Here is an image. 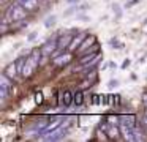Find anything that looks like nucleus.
Segmentation results:
<instances>
[{
	"instance_id": "obj_1",
	"label": "nucleus",
	"mask_w": 147,
	"mask_h": 142,
	"mask_svg": "<svg viewBox=\"0 0 147 142\" xmlns=\"http://www.w3.org/2000/svg\"><path fill=\"white\" fill-rule=\"evenodd\" d=\"M38 63H40V50L35 49V50H32V54H30V55L26 59L21 74H22L24 77H29V76H32L33 71L36 69V66H38Z\"/></svg>"
},
{
	"instance_id": "obj_2",
	"label": "nucleus",
	"mask_w": 147,
	"mask_h": 142,
	"mask_svg": "<svg viewBox=\"0 0 147 142\" xmlns=\"http://www.w3.org/2000/svg\"><path fill=\"white\" fill-rule=\"evenodd\" d=\"M26 13H27V9L24 8L22 5H14V6H11V9L8 11V17H10V21L18 22V21L26 17Z\"/></svg>"
},
{
	"instance_id": "obj_3",
	"label": "nucleus",
	"mask_w": 147,
	"mask_h": 142,
	"mask_svg": "<svg viewBox=\"0 0 147 142\" xmlns=\"http://www.w3.org/2000/svg\"><path fill=\"white\" fill-rule=\"evenodd\" d=\"M62 120H63V117L62 115H59V117H55L54 120H52L51 123H49L48 126H46L45 129H43V134H48V133H52L54 129H57L59 126H60V123H62Z\"/></svg>"
},
{
	"instance_id": "obj_4",
	"label": "nucleus",
	"mask_w": 147,
	"mask_h": 142,
	"mask_svg": "<svg viewBox=\"0 0 147 142\" xmlns=\"http://www.w3.org/2000/svg\"><path fill=\"white\" fill-rule=\"evenodd\" d=\"M120 131H122V134H123L125 139H128V141H134V136H133L134 131H131L130 125L127 126V123H123V125L120 126Z\"/></svg>"
},
{
	"instance_id": "obj_5",
	"label": "nucleus",
	"mask_w": 147,
	"mask_h": 142,
	"mask_svg": "<svg viewBox=\"0 0 147 142\" xmlns=\"http://www.w3.org/2000/svg\"><path fill=\"white\" fill-rule=\"evenodd\" d=\"M22 6L27 11H33L38 8V0H22Z\"/></svg>"
},
{
	"instance_id": "obj_6",
	"label": "nucleus",
	"mask_w": 147,
	"mask_h": 142,
	"mask_svg": "<svg viewBox=\"0 0 147 142\" xmlns=\"http://www.w3.org/2000/svg\"><path fill=\"white\" fill-rule=\"evenodd\" d=\"M74 101V96H73V93H71L70 90H65L63 92V95H62V103L65 104V106H70L71 103Z\"/></svg>"
},
{
	"instance_id": "obj_7",
	"label": "nucleus",
	"mask_w": 147,
	"mask_h": 142,
	"mask_svg": "<svg viewBox=\"0 0 147 142\" xmlns=\"http://www.w3.org/2000/svg\"><path fill=\"white\" fill-rule=\"evenodd\" d=\"M70 60H71V55L70 54H65V55H60L59 59H54V63L57 66H63V65H67Z\"/></svg>"
},
{
	"instance_id": "obj_8",
	"label": "nucleus",
	"mask_w": 147,
	"mask_h": 142,
	"mask_svg": "<svg viewBox=\"0 0 147 142\" xmlns=\"http://www.w3.org/2000/svg\"><path fill=\"white\" fill-rule=\"evenodd\" d=\"M5 74H7L10 79H14V77H16V74H18V66L14 65V63L8 65V68H7V71H5Z\"/></svg>"
},
{
	"instance_id": "obj_9",
	"label": "nucleus",
	"mask_w": 147,
	"mask_h": 142,
	"mask_svg": "<svg viewBox=\"0 0 147 142\" xmlns=\"http://www.w3.org/2000/svg\"><path fill=\"white\" fill-rule=\"evenodd\" d=\"M71 41H73V38H71L70 35H67L65 38H62V40L59 41V46L57 47H59V49H65V47H68L71 44Z\"/></svg>"
},
{
	"instance_id": "obj_10",
	"label": "nucleus",
	"mask_w": 147,
	"mask_h": 142,
	"mask_svg": "<svg viewBox=\"0 0 147 142\" xmlns=\"http://www.w3.org/2000/svg\"><path fill=\"white\" fill-rule=\"evenodd\" d=\"M96 57H98V54H87V55H84L82 59L79 60V63H82V65H86V63H90V62H93V60L96 59Z\"/></svg>"
},
{
	"instance_id": "obj_11",
	"label": "nucleus",
	"mask_w": 147,
	"mask_h": 142,
	"mask_svg": "<svg viewBox=\"0 0 147 142\" xmlns=\"http://www.w3.org/2000/svg\"><path fill=\"white\" fill-rule=\"evenodd\" d=\"M0 87L2 88H10V77H8L7 74H2L0 76Z\"/></svg>"
},
{
	"instance_id": "obj_12",
	"label": "nucleus",
	"mask_w": 147,
	"mask_h": 142,
	"mask_svg": "<svg viewBox=\"0 0 147 142\" xmlns=\"http://www.w3.org/2000/svg\"><path fill=\"white\" fill-rule=\"evenodd\" d=\"M92 43H95V38H93V36H90V38H87V40H86V41H84V43H82V44H81V47H79V50H86V49H87V47H89V46H90V44H92Z\"/></svg>"
},
{
	"instance_id": "obj_13",
	"label": "nucleus",
	"mask_w": 147,
	"mask_h": 142,
	"mask_svg": "<svg viewBox=\"0 0 147 142\" xmlns=\"http://www.w3.org/2000/svg\"><path fill=\"white\" fill-rule=\"evenodd\" d=\"M74 103H76L78 106H81V104L84 103V95H82V92H78V93L74 95Z\"/></svg>"
},
{
	"instance_id": "obj_14",
	"label": "nucleus",
	"mask_w": 147,
	"mask_h": 142,
	"mask_svg": "<svg viewBox=\"0 0 147 142\" xmlns=\"http://www.w3.org/2000/svg\"><path fill=\"white\" fill-rule=\"evenodd\" d=\"M82 38H84V33H82V35H79V36H78V38H74V40L71 41V44H70V46H68V49H74V47H76V44H79Z\"/></svg>"
},
{
	"instance_id": "obj_15",
	"label": "nucleus",
	"mask_w": 147,
	"mask_h": 142,
	"mask_svg": "<svg viewBox=\"0 0 147 142\" xmlns=\"http://www.w3.org/2000/svg\"><path fill=\"white\" fill-rule=\"evenodd\" d=\"M108 133H109V137H114V139L119 137V129L115 128V126H114V128H109Z\"/></svg>"
},
{
	"instance_id": "obj_16",
	"label": "nucleus",
	"mask_w": 147,
	"mask_h": 142,
	"mask_svg": "<svg viewBox=\"0 0 147 142\" xmlns=\"http://www.w3.org/2000/svg\"><path fill=\"white\" fill-rule=\"evenodd\" d=\"M117 85H119L117 81H111V82H109V87H111V88H112V87H117Z\"/></svg>"
},
{
	"instance_id": "obj_17",
	"label": "nucleus",
	"mask_w": 147,
	"mask_h": 142,
	"mask_svg": "<svg viewBox=\"0 0 147 142\" xmlns=\"http://www.w3.org/2000/svg\"><path fill=\"white\" fill-rule=\"evenodd\" d=\"M142 103H144V106L147 107V93H144V96H142Z\"/></svg>"
},
{
	"instance_id": "obj_18",
	"label": "nucleus",
	"mask_w": 147,
	"mask_h": 142,
	"mask_svg": "<svg viewBox=\"0 0 147 142\" xmlns=\"http://www.w3.org/2000/svg\"><path fill=\"white\" fill-rule=\"evenodd\" d=\"M52 24H54V17L48 19V22H46V25H48V27H49V25H52Z\"/></svg>"
},
{
	"instance_id": "obj_19",
	"label": "nucleus",
	"mask_w": 147,
	"mask_h": 142,
	"mask_svg": "<svg viewBox=\"0 0 147 142\" xmlns=\"http://www.w3.org/2000/svg\"><path fill=\"white\" fill-rule=\"evenodd\" d=\"M128 65H130V60H125V62H123V65H122V66H123V68H127Z\"/></svg>"
},
{
	"instance_id": "obj_20",
	"label": "nucleus",
	"mask_w": 147,
	"mask_h": 142,
	"mask_svg": "<svg viewBox=\"0 0 147 142\" xmlns=\"http://www.w3.org/2000/svg\"><path fill=\"white\" fill-rule=\"evenodd\" d=\"M146 118H147V109H146Z\"/></svg>"
}]
</instances>
